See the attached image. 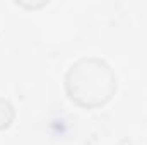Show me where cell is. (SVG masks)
Segmentation results:
<instances>
[{"instance_id":"obj_1","label":"cell","mask_w":147,"mask_h":145,"mask_svg":"<svg viewBox=\"0 0 147 145\" xmlns=\"http://www.w3.org/2000/svg\"><path fill=\"white\" fill-rule=\"evenodd\" d=\"M65 85L72 101L82 106H99L116 91V79L103 60L86 58L72 65Z\"/></svg>"},{"instance_id":"obj_2","label":"cell","mask_w":147,"mask_h":145,"mask_svg":"<svg viewBox=\"0 0 147 145\" xmlns=\"http://www.w3.org/2000/svg\"><path fill=\"white\" fill-rule=\"evenodd\" d=\"M14 119V108L10 106L9 101L0 99V130L7 128Z\"/></svg>"}]
</instances>
